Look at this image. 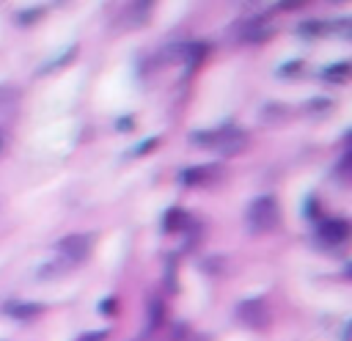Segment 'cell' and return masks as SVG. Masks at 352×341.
<instances>
[{"label": "cell", "mask_w": 352, "mask_h": 341, "mask_svg": "<svg viewBox=\"0 0 352 341\" xmlns=\"http://www.w3.org/2000/svg\"><path fill=\"white\" fill-rule=\"evenodd\" d=\"M316 236H319V242H322V245L336 248V245L346 242V236H349V226H346V220L330 217V220H324V223L316 228Z\"/></svg>", "instance_id": "6"}, {"label": "cell", "mask_w": 352, "mask_h": 341, "mask_svg": "<svg viewBox=\"0 0 352 341\" xmlns=\"http://www.w3.org/2000/svg\"><path fill=\"white\" fill-rule=\"evenodd\" d=\"M74 55H77V47H72L69 52L58 55V58H55L52 63H47V66H44V72H52V69H58V66H63V63H72V58H74Z\"/></svg>", "instance_id": "17"}, {"label": "cell", "mask_w": 352, "mask_h": 341, "mask_svg": "<svg viewBox=\"0 0 352 341\" xmlns=\"http://www.w3.org/2000/svg\"><path fill=\"white\" fill-rule=\"evenodd\" d=\"M236 319L253 330H261L267 327V319H270V311H267V302L261 297H250V300H242L236 305Z\"/></svg>", "instance_id": "2"}, {"label": "cell", "mask_w": 352, "mask_h": 341, "mask_svg": "<svg viewBox=\"0 0 352 341\" xmlns=\"http://www.w3.org/2000/svg\"><path fill=\"white\" fill-rule=\"evenodd\" d=\"M0 154H3V135H0Z\"/></svg>", "instance_id": "26"}, {"label": "cell", "mask_w": 352, "mask_h": 341, "mask_svg": "<svg viewBox=\"0 0 352 341\" xmlns=\"http://www.w3.org/2000/svg\"><path fill=\"white\" fill-rule=\"evenodd\" d=\"M297 33L305 36V38H316V36L327 33V25H324V22H316V19H308V22H300Z\"/></svg>", "instance_id": "12"}, {"label": "cell", "mask_w": 352, "mask_h": 341, "mask_svg": "<svg viewBox=\"0 0 352 341\" xmlns=\"http://www.w3.org/2000/svg\"><path fill=\"white\" fill-rule=\"evenodd\" d=\"M217 179V165H195V168H184L179 173V182L182 184H190V187H198V184H209Z\"/></svg>", "instance_id": "7"}, {"label": "cell", "mask_w": 352, "mask_h": 341, "mask_svg": "<svg viewBox=\"0 0 352 341\" xmlns=\"http://www.w3.org/2000/svg\"><path fill=\"white\" fill-rule=\"evenodd\" d=\"M316 214H319V204H316V198L305 201V217H316Z\"/></svg>", "instance_id": "23"}, {"label": "cell", "mask_w": 352, "mask_h": 341, "mask_svg": "<svg viewBox=\"0 0 352 341\" xmlns=\"http://www.w3.org/2000/svg\"><path fill=\"white\" fill-rule=\"evenodd\" d=\"M157 143H160L157 138H148V140H143L138 148H132V157H143V154H148L151 148H157Z\"/></svg>", "instance_id": "19"}, {"label": "cell", "mask_w": 352, "mask_h": 341, "mask_svg": "<svg viewBox=\"0 0 352 341\" xmlns=\"http://www.w3.org/2000/svg\"><path fill=\"white\" fill-rule=\"evenodd\" d=\"M91 245H94V236L91 234H69V236H63L58 242V253H60V258L77 264V261H82L88 256Z\"/></svg>", "instance_id": "4"}, {"label": "cell", "mask_w": 352, "mask_h": 341, "mask_svg": "<svg viewBox=\"0 0 352 341\" xmlns=\"http://www.w3.org/2000/svg\"><path fill=\"white\" fill-rule=\"evenodd\" d=\"M294 72H300V60H292V63H286V66L278 69V74H283V77H292Z\"/></svg>", "instance_id": "20"}, {"label": "cell", "mask_w": 352, "mask_h": 341, "mask_svg": "<svg viewBox=\"0 0 352 341\" xmlns=\"http://www.w3.org/2000/svg\"><path fill=\"white\" fill-rule=\"evenodd\" d=\"M278 217H280V212H278V204H275L272 195H258V198L248 206V228H250L253 234H267V231H272V228L278 226Z\"/></svg>", "instance_id": "1"}, {"label": "cell", "mask_w": 352, "mask_h": 341, "mask_svg": "<svg viewBox=\"0 0 352 341\" xmlns=\"http://www.w3.org/2000/svg\"><path fill=\"white\" fill-rule=\"evenodd\" d=\"M16 99H19V91L14 85H0V116L3 110H11Z\"/></svg>", "instance_id": "15"}, {"label": "cell", "mask_w": 352, "mask_h": 341, "mask_svg": "<svg viewBox=\"0 0 352 341\" xmlns=\"http://www.w3.org/2000/svg\"><path fill=\"white\" fill-rule=\"evenodd\" d=\"M44 11L41 8H30V11H19L16 14V25H22V28H28V25H33L38 16H41Z\"/></svg>", "instance_id": "16"}, {"label": "cell", "mask_w": 352, "mask_h": 341, "mask_svg": "<svg viewBox=\"0 0 352 341\" xmlns=\"http://www.w3.org/2000/svg\"><path fill=\"white\" fill-rule=\"evenodd\" d=\"M8 316H14V319H19V322H30V319H36L41 311H44V305H38V302H30V300H11L6 308H3Z\"/></svg>", "instance_id": "8"}, {"label": "cell", "mask_w": 352, "mask_h": 341, "mask_svg": "<svg viewBox=\"0 0 352 341\" xmlns=\"http://www.w3.org/2000/svg\"><path fill=\"white\" fill-rule=\"evenodd\" d=\"M148 11H151V6H148V3H132V6L126 8V14H129L132 25H143V22L148 19Z\"/></svg>", "instance_id": "14"}, {"label": "cell", "mask_w": 352, "mask_h": 341, "mask_svg": "<svg viewBox=\"0 0 352 341\" xmlns=\"http://www.w3.org/2000/svg\"><path fill=\"white\" fill-rule=\"evenodd\" d=\"M184 226H187V212L179 209V206H170V209L165 212V217H162V228H165L168 234H179Z\"/></svg>", "instance_id": "9"}, {"label": "cell", "mask_w": 352, "mask_h": 341, "mask_svg": "<svg viewBox=\"0 0 352 341\" xmlns=\"http://www.w3.org/2000/svg\"><path fill=\"white\" fill-rule=\"evenodd\" d=\"M162 319H165V305H162L160 297H151V300H148V324H151V327H160Z\"/></svg>", "instance_id": "13"}, {"label": "cell", "mask_w": 352, "mask_h": 341, "mask_svg": "<svg viewBox=\"0 0 352 341\" xmlns=\"http://www.w3.org/2000/svg\"><path fill=\"white\" fill-rule=\"evenodd\" d=\"M245 146H248V135H245V132L234 129L231 124L220 126V135H217V143H214V148H217L223 157H234V154H239Z\"/></svg>", "instance_id": "5"}, {"label": "cell", "mask_w": 352, "mask_h": 341, "mask_svg": "<svg viewBox=\"0 0 352 341\" xmlns=\"http://www.w3.org/2000/svg\"><path fill=\"white\" fill-rule=\"evenodd\" d=\"M104 338H107V333L99 330V333H88V336H82V338H77V341H104Z\"/></svg>", "instance_id": "24"}, {"label": "cell", "mask_w": 352, "mask_h": 341, "mask_svg": "<svg viewBox=\"0 0 352 341\" xmlns=\"http://www.w3.org/2000/svg\"><path fill=\"white\" fill-rule=\"evenodd\" d=\"M217 135H220V129H201V132H190V143L192 146H212L214 148V143H217Z\"/></svg>", "instance_id": "11"}, {"label": "cell", "mask_w": 352, "mask_h": 341, "mask_svg": "<svg viewBox=\"0 0 352 341\" xmlns=\"http://www.w3.org/2000/svg\"><path fill=\"white\" fill-rule=\"evenodd\" d=\"M270 33H272L270 16H261V14L248 16V19H242V22L236 25V41H242V44H258V41H264Z\"/></svg>", "instance_id": "3"}, {"label": "cell", "mask_w": 352, "mask_h": 341, "mask_svg": "<svg viewBox=\"0 0 352 341\" xmlns=\"http://www.w3.org/2000/svg\"><path fill=\"white\" fill-rule=\"evenodd\" d=\"M324 110H330V99H324V96L311 99V102L305 104V113H324Z\"/></svg>", "instance_id": "18"}, {"label": "cell", "mask_w": 352, "mask_h": 341, "mask_svg": "<svg viewBox=\"0 0 352 341\" xmlns=\"http://www.w3.org/2000/svg\"><path fill=\"white\" fill-rule=\"evenodd\" d=\"M99 311H102V314H113V311H116V297H104V300L99 302Z\"/></svg>", "instance_id": "21"}, {"label": "cell", "mask_w": 352, "mask_h": 341, "mask_svg": "<svg viewBox=\"0 0 352 341\" xmlns=\"http://www.w3.org/2000/svg\"><path fill=\"white\" fill-rule=\"evenodd\" d=\"M132 126H135V121H132L129 116H124V118H118V124H116V129H118V132H129Z\"/></svg>", "instance_id": "22"}, {"label": "cell", "mask_w": 352, "mask_h": 341, "mask_svg": "<svg viewBox=\"0 0 352 341\" xmlns=\"http://www.w3.org/2000/svg\"><path fill=\"white\" fill-rule=\"evenodd\" d=\"M322 80H327V82H346V80H349V63H346V60L330 63V66L322 72Z\"/></svg>", "instance_id": "10"}, {"label": "cell", "mask_w": 352, "mask_h": 341, "mask_svg": "<svg viewBox=\"0 0 352 341\" xmlns=\"http://www.w3.org/2000/svg\"><path fill=\"white\" fill-rule=\"evenodd\" d=\"M278 8H283V11H294V8H300V3H294V0H289V3H280Z\"/></svg>", "instance_id": "25"}]
</instances>
